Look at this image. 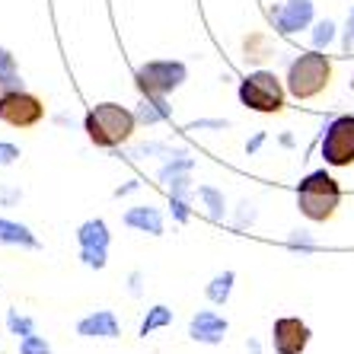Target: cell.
Masks as SVG:
<instances>
[{
  "label": "cell",
  "mask_w": 354,
  "mask_h": 354,
  "mask_svg": "<svg viewBox=\"0 0 354 354\" xmlns=\"http://www.w3.org/2000/svg\"><path fill=\"white\" fill-rule=\"evenodd\" d=\"M198 195H201L207 205H211V217H214V221H221V217H223V198L217 195L214 189H201Z\"/></svg>",
  "instance_id": "21"
},
{
  "label": "cell",
  "mask_w": 354,
  "mask_h": 354,
  "mask_svg": "<svg viewBox=\"0 0 354 354\" xmlns=\"http://www.w3.org/2000/svg\"><path fill=\"white\" fill-rule=\"evenodd\" d=\"M332 29H335V26H332L329 19H322V23L316 26V35H313V39H316V48L329 45V41H332Z\"/></svg>",
  "instance_id": "22"
},
{
  "label": "cell",
  "mask_w": 354,
  "mask_h": 354,
  "mask_svg": "<svg viewBox=\"0 0 354 354\" xmlns=\"http://www.w3.org/2000/svg\"><path fill=\"white\" fill-rule=\"evenodd\" d=\"M338 201H342V189L326 169L310 173L300 185H297V207L304 211V217L316 223H326L335 217Z\"/></svg>",
  "instance_id": "1"
},
{
  "label": "cell",
  "mask_w": 354,
  "mask_h": 354,
  "mask_svg": "<svg viewBox=\"0 0 354 354\" xmlns=\"http://www.w3.org/2000/svg\"><path fill=\"white\" fill-rule=\"evenodd\" d=\"M124 223H128V227H134V230L153 233V236H160V233H163V217H160L157 207H131V211L124 214Z\"/></svg>",
  "instance_id": "13"
},
{
  "label": "cell",
  "mask_w": 354,
  "mask_h": 354,
  "mask_svg": "<svg viewBox=\"0 0 354 354\" xmlns=\"http://www.w3.org/2000/svg\"><path fill=\"white\" fill-rule=\"evenodd\" d=\"M322 160L329 166H351L354 163V115H342L326 128Z\"/></svg>",
  "instance_id": "6"
},
{
  "label": "cell",
  "mask_w": 354,
  "mask_h": 354,
  "mask_svg": "<svg viewBox=\"0 0 354 354\" xmlns=\"http://www.w3.org/2000/svg\"><path fill=\"white\" fill-rule=\"evenodd\" d=\"M310 326L297 316H281L272 326V345L278 354H304L310 345Z\"/></svg>",
  "instance_id": "8"
},
{
  "label": "cell",
  "mask_w": 354,
  "mask_h": 354,
  "mask_svg": "<svg viewBox=\"0 0 354 354\" xmlns=\"http://www.w3.org/2000/svg\"><path fill=\"white\" fill-rule=\"evenodd\" d=\"M45 118V106L41 99L32 96V93L13 90L0 96V122L13 124V128H32Z\"/></svg>",
  "instance_id": "7"
},
{
  "label": "cell",
  "mask_w": 354,
  "mask_h": 354,
  "mask_svg": "<svg viewBox=\"0 0 354 354\" xmlns=\"http://www.w3.org/2000/svg\"><path fill=\"white\" fill-rule=\"evenodd\" d=\"M19 354H51V345L39 335H26L23 345H19Z\"/></svg>",
  "instance_id": "19"
},
{
  "label": "cell",
  "mask_w": 354,
  "mask_h": 354,
  "mask_svg": "<svg viewBox=\"0 0 354 354\" xmlns=\"http://www.w3.org/2000/svg\"><path fill=\"white\" fill-rule=\"evenodd\" d=\"M239 99L243 106L252 112H265V115H278L284 109V86L272 71H256L239 83Z\"/></svg>",
  "instance_id": "4"
},
{
  "label": "cell",
  "mask_w": 354,
  "mask_h": 354,
  "mask_svg": "<svg viewBox=\"0 0 354 354\" xmlns=\"http://www.w3.org/2000/svg\"><path fill=\"white\" fill-rule=\"evenodd\" d=\"M80 246H83V262L90 268H106V246H109V227L102 221H86L80 227Z\"/></svg>",
  "instance_id": "9"
},
{
  "label": "cell",
  "mask_w": 354,
  "mask_h": 354,
  "mask_svg": "<svg viewBox=\"0 0 354 354\" xmlns=\"http://www.w3.org/2000/svg\"><path fill=\"white\" fill-rule=\"evenodd\" d=\"M227 329H230L227 319L217 316L214 310H201V313H195L189 322V335L195 338V342H201V345H221Z\"/></svg>",
  "instance_id": "10"
},
{
  "label": "cell",
  "mask_w": 354,
  "mask_h": 354,
  "mask_svg": "<svg viewBox=\"0 0 354 354\" xmlns=\"http://www.w3.org/2000/svg\"><path fill=\"white\" fill-rule=\"evenodd\" d=\"M17 157H19V150L13 144H0V166H10Z\"/></svg>",
  "instance_id": "23"
},
{
  "label": "cell",
  "mask_w": 354,
  "mask_h": 354,
  "mask_svg": "<svg viewBox=\"0 0 354 354\" xmlns=\"http://www.w3.org/2000/svg\"><path fill=\"white\" fill-rule=\"evenodd\" d=\"M163 115H169V109L163 106V96H147V102H144L138 112L140 122H157V118H163Z\"/></svg>",
  "instance_id": "18"
},
{
  "label": "cell",
  "mask_w": 354,
  "mask_h": 354,
  "mask_svg": "<svg viewBox=\"0 0 354 354\" xmlns=\"http://www.w3.org/2000/svg\"><path fill=\"white\" fill-rule=\"evenodd\" d=\"M169 322H173V310H169V306H153L147 313V319L140 322V338L153 335L157 329H166Z\"/></svg>",
  "instance_id": "16"
},
{
  "label": "cell",
  "mask_w": 354,
  "mask_h": 354,
  "mask_svg": "<svg viewBox=\"0 0 354 354\" xmlns=\"http://www.w3.org/2000/svg\"><path fill=\"white\" fill-rule=\"evenodd\" d=\"M274 19H278L281 32H297V29H306L310 19H313V0H288L281 10H274Z\"/></svg>",
  "instance_id": "11"
},
{
  "label": "cell",
  "mask_w": 354,
  "mask_h": 354,
  "mask_svg": "<svg viewBox=\"0 0 354 354\" xmlns=\"http://www.w3.org/2000/svg\"><path fill=\"white\" fill-rule=\"evenodd\" d=\"M7 322H10V329L17 332V335H35V326H32V319H26V316H17V310H10V316H7Z\"/></svg>",
  "instance_id": "20"
},
{
  "label": "cell",
  "mask_w": 354,
  "mask_h": 354,
  "mask_svg": "<svg viewBox=\"0 0 354 354\" xmlns=\"http://www.w3.org/2000/svg\"><path fill=\"white\" fill-rule=\"evenodd\" d=\"M354 45V10H351V17H348V32H345V48L351 51Z\"/></svg>",
  "instance_id": "24"
},
{
  "label": "cell",
  "mask_w": 354,
  "mask_h": 354,
  "mask_svg": "<svg viewBox=\"0 0 354 354\" xmlns=\"http://www.w3.org/2000/svg\"><path fill=\"white\" fill-rule=\"evenodd\" d=\"M138 83L147 96H166L185 83V64L179 61H150L138 71Z\"/></svg>",
  "instance_id": "5"
},
{
  "label": "cell",
  "mask_w": 354,
  "mask_h": 354,
  "mask_svg": "<svg viewBox=\"0 0 354 354\" xmlns=\"http://www.w3.org/2000/svg\"><path fill=\"white\" fill-rule=\"evenodd\" d=\"M134 124H138V115L128 112L124 106H115V102H102V106L86 112V134L99 147L124 144L134 134Z\"/></svg>",
  "instance_id": "2"
},
{
  "label": "cell",
  "mask_w": 354,
  "mask_h": 354,
  "mask_svg": "<svg viewBox=\"0 0 354 354\" xmlns=\"http://www.w3.org/2000/svg\"><path fill=\"white\" fill-rule=\"evenodd\" d=\"M19 83H23V80H19V74H17V61H13V55L0 48V90H3V93L23 90Z\"/></svg>",
  "instance_id": "15"
},
{
  "label": "cell",
  "mask_w": 354,
  "mask_h": 354,
  "mask_svg": "<svg viewBox=\"0 0 354 354\" xmlns=\"http://www.w3.org/2000/svg\"><path fill=\"white\" fill-rule=\"evenodd\" d=\"M332 80V61L322 51H310L290 64L288 71V90L297 99H316Z\"/></svg>",
  "instance_id": "3"
},
{
  "label": "cell",
  "mask_w": 354,
  "mask_h": 354,
  "mask_svg": "<svg viewBox=\"0 0 354 354\" xmlns=\"http://www.w3.org/2000/svg\"><path fill=\"white\" fill-rule=\"evenodd\" d=\"M77 335L83 338H118V319L112 310H96L93 316L77 322Z\"/></svg>",
  "instance_id": "12"
},
{
  "label": "cell",
  "mask_w": 354,
  "mask_h": 354,
  "mask_svg": "<svg viewBox=\"0 0 354 354\" xmlns=\"http://www.w3.org/2000/svg\"><path fill=\"white\" fill-rule=\"evenodd\" d=\"M233 281H236V274L233 272L217 274V278L207 284V297H211L214 304H227V297H230V290H233Z\"/></svg>",
  "instance_id": "17"
},
{
  "label": "cell",
  "mask_w": 354,
  "mask_h": 354,
  "mask_svg": "<svg viewBox=\"0 0 354 354\" xmlns=\"http://www.w3.org/2000/svg\"><path fill=\"white\" fill-rule=\"evenodd\" d=\"M0 243H17V246H29V249L39 246V239L26 230L23 223L13 221H0Z\"/></svg>",
  "instance_id": "14"
}]
</instances>
